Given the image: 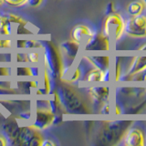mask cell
I'll use <instances>...</instances> for the list:
<instances>
[{"label":"cell","instance_id":"6","mask_svg":"<svg viewBox=\"0 0 146 146\" xmlns=\"http://www.w3.org/2000/svg\"><path fill=\"white\" fill-rule=\"evenodd\" d=\"M124 33L134 38H146V14L130 17L125 21Z\"/></svg>","mask_w":146,"mask_h":146},{"label":"cell","instance_id":"18","mask_svg":"<svg viewBox=\"0 0 146 146\" xmlns=\"http://www.w3.org/2000/svg\"><path fill=\"white\" fill-rule=\"evenodd\" d=\"M17 46L18 48H42L43 47L40 41L34 40V39L19 40V41H17Z\"/></svg>","mask_w":146,"mask_h":146},{"label":"cell","instance_id":"30","mask_svg":"<svg viewBox=\"0 0 146 146\" xmlns=\"http://www.w3.org/2000/svg\"><path fill=\"white\" fill-rule=\"evenodd\" d=\"M56 145V143L53 141L51 139H43L42 143H41V146H55Z\"/></svg>","mask_w":146,"mask_h":146},{"label":"cell","instance_id":"8","mask_svg":"<svg viewBox=\"0 0 146 146\" xmlns=\"http://www.w3.org/2000/svg\"><path fill=\"white\" fill-rule=\"evenodd\" d=\"M110 39L100 33H95L85 43L84 50L86 51H108L110 50Z\"/></svg>","mask_w":146,"mask_h":146},{"label":"cell","instance_id":"36","mask_svg":"<svg viewBox=\"0 0 146 146\" xmlns=\"http://www.w3.org/2000/svg\"><path fill=\"white\" fill-rule=\"evenodd\" d=\"M5 4V0H0V7H2Z\"/></svg>","mask_w":146,"mask_h":146},{"label":"cell","instance_id":"33","mask_svg":"<svg viewBox=\"0 0 146 146\" xmlns=\"http://www.w3.org/2000/svg\"><path fill=\"white\" fill-rule=\"evenodd\" d=\"M8 74V70L6 68H0V76H7Z\"/></svg>","mask_w":146,"mask_h":146},{"label":"cell","instance_id":"35","mask_svg":"<svg viewBox=\"0 0 146 146\" xmlns=\"http://www.w3.org/2000/svg\"><path fill=\"white\" fill-rule=\"evenodd\" d=\"M139 50H140V51H141V52L146 51V43L143 44V47H141V48H139Z\"/></svg>","mask_w":146,"mask_h":146},{"label":"cell","instance_id":"5","mask_svg":"<svg viewBox=\"0 0 146 146\" xmlns=\"http://www.w3.org/2000/svg\"><path fill=\"white\" fill-rule=\"evenodd\" d=\"M43 139L40 131L33 125H29L27 127H19L17 134L11 141V144L20 146H40Z\"/></svg>","mask_w":146,"mask_h":146},{"label":"cell","instance_id":"4","mask_svg":"<svg viewBox=\"0 0 146 146\" xmlns=\"http://www.w3.org/2000/svg\"><path fill=\"white\" fill-rule=\"evenodd\" d=\"M125 21L119 13L113 12L107 15L103 22L102 34L107 36L109 39L119 40L124 34Z\"/></svg>","mask_w":146,"mask_h":146},{"label":"cell","instance_id":"29","mask_svg":"<svg viewBox=\"0 0 146 146\" xmlns=\"http://www.w3.org/2000/svg\"><path fill=\"white\" fill-rule=\"evenodd\" d=\"M12 47V41L10 39H0V48H7Z\"/></svg>","mask_w":146,"mask_h":146},{"label":"cell","instance_id":"23","mask_svg":"<svg viewBox=\"0 0 146 146\" xmlns=\"http://www.w3.org/2000/svg\"><path fill=\"white\" fill-rule=\"evenodd\" d=\"M5 3H7L11 7H19L27 4V0H5Z\"/></svg>","mask_w":146,"mask_h":146},{"label":"cell","instance_id":"17","mask_svg":"<svg viewBox=\"0 0 146 146\" xmlns=\"http://www.w3.org/2000/svg\"><path fill=\"white\" fill-rule=\"evenodd\" d=\"M12 30L13 25L4 14L0 19V36H10L12 34Z\"/></svg>","mask_w":146,"mask_h":146},{"label":"cell","instance_id":"9","mask_svg":"<svg viewBox=\"0 0 146 146\" xmlns=\"http://www.w3.org/2000/svg\"><path fill=\"white\" fill-rule=\"evenodd\" d=\"M121 141L125 146H144L146 137L144 132L139 128L129 127Z\"/></svg>","mask_w":146,"mask_h":146},{"label":"cell","instance_id":"14","mask_svg":"<svg viewBox=\"0 0 146 146\" xmlns=\"http://www.w3.org/2000/svg\"><path fill=\"white\" fill-rule=\"evenodd\" d=\"M86 59L90 62L91 66L94 68H100L102 70H106L110 68V64H111V57L110 56H99V55H90L86 56Z\"/></svg>","mask_w":146,"mask_h":146},{"label":"cell","instance_id":"26","mask_svg":"<svg viewBox=\"0 0 146 146\" xmlns=\"http://www.w3.org/2000/svg\"><path fill=\"white\" fill-rule=\"evenodd\" d=\"M44 0H27V6H29L31 7H38L42 5Z\"/></svg>","mask_w":146,"mask_h":146},{"label":"cell","instance_id":"32","mask_svg":"<svg viewBox=\"0 0 146 146\" xmlns=\"http://www.w3.org/2000/svg\"><path fill=\"white\" fill-rule=\"evenodd\" d=\"M113 12H115L114 11V7H113V4L112 3H110L108 5V7H107V10H106V14L107 15H109V14H111Z\"/></svg>","mask_w":146,"mask_h":146},{"label":"cell","instance_id":"3","mask_svg":"<svg viewBox=\"0 0 146 146\" xmlns=\"http://www.w3.org/2000/svg\"><path fill=\"white\" fill-rule=\"evenodd\" d=\"M131 121H107L100 132V141L103 144L114 145L121 141L128 128L131 127Z\"/></svg>","mask_w":146,"mask_h":146},{"label":"cell","instance_id":"21","mask_svg":"<svg viewBox=\"0 0 146 146\" xmlns=\"http://www.w3.org/2000/svg\"><path fill=\"white\" fill-rule=\"evenodd\" d=\"M49 72L48 70H45L44 71V93L49 94L51 92V82H50Z\"/></svg>","mask_w":146,"mask_h":146},{"label":"cell","instance_id":"24","mask_svg":"<svg viewBox=\"0 0 146 146\" xmlns=\"http://www.w3.org/2000/svg\"><path fill=\"white\" fill-rule=\"evenodd\" d=\"M27 60L31 63H38L39 61V54L38 52H29L27 53Z\"/></svg>","mask_w":146,"mask_h":146},{"label":"cell","instance_id":"13","mask_svg":"<svg viewBox=\"0 0 146 146\" xmlns=\"http://www.w3.org/2000/svg\"><path fill=\"white\" fill-rule=\"evenodd\" d=\"M110 80V68L106 70H102L97 68H92L85 76V80L88 82H103Z\"/></svg>","mask_w":146,"mask_h":146},{"label":"cell","instance_id":"22","mask_svg":"<svg viewBox=\"0 0 146 146\" xmlns=\"http://www.w3.org/2000/svg\"><path fill=\"white\" fill-rule=\"evenodd\" d=\"M81 74H82V71L80 70V68L77 67L75 70H73V72L71 73V76L68 78V80L66 81V82H68V83H74V82L80 80Z\"/></svg>","mask_w":146,"mask_h":146},{"label":"cell","instance_id":"34","mask_svg":"<svg viewBox=\"0 0 146 146\" xmlns=\"http://www.w3.org/2000/svg\"><path fill=\"white\" fill-rule=\"evenodd\" d=\"M140 74H141V80L143 81V83L145 85V88H146V70L141 73H140Z\"/></svg>","mask_w":146,"mask_h":146},{"label":"cell","instance_id":"16","mask_svg":"<svg viewBox=\"0 0 146 146\" xmlns=\"http://www.w3.org/2000/svg\"><path fill=\"white\" fill-rule=\"evenodd\" d=\"M146 8V5L143 0H134L128 4L126 7L127 14L130 17H135L143 14Z\"/></svg>","mask_w":146,"mask_h":146},{"label":"cell","instance_id":"20","mask_svg":"<svg viewBox=\"0 0 146 146\" xmlns=\"http://www.w3.org/2000/svg\"><path fill=\"white\" fill-rule=\"evenodd\" d=\"M6 17L8 18V20L11 22L12 25H17V26H22V27H25L29 24V22L27 20H25L24 18L21 17L20 16H17L15 15V14H12V13H7L5 14Z\"/></svg>","mask_w":146,"mask_h":146},{"label":"cell","instance_id":"25","mask_svg":"<svg viewBox=\"0 0 146 146\" xmlns=\"http://www.w3.org/2000/svg\"><path fill=\"white\" fill-rule=\"evenodd\" d=\"M121 62L120 60H117L116 65H115V80L118 81L121 79Z\"/></svg>","mask_w":146,"mask_h":146},{"label":"cell","instance_id":"28","mask_svg":"<svg viewBox=\"0 0 146 146\" xmlns=\"http://www.w3.org/2000/svg\"><path fill=\"white\" fill-rule=\"evenodd\" d=\"M17 61L20 62V63H25V62H29L27 60V53H17Z\"/></svg>","mask_w":146,"mask_h":146},{"label":"cell","instance_id":"19","mask_svg":"<svg viewBox=\"0 0 146 146\" xmlns=\"http://www.w3.org/2000/svg\"><path fill=\"white\" fill-rule=\"evenodd\" d=\"M36 72H38V68H36L20 67L16 68L17 75L20 77H34L36 76Z\"/></svg>","mask_w":146,"mask_h":146},{"label":"cell","instance_id":"38","mask_svg":"<svg viewBox=\"0 0 146 146\" xmlns=\"http://www.w3.org/2000/svg\"><path fill=\"white\" fill-rule=\"evenodd\" d=\"M1 17H2V15H0V19H1Z\"/></svg>","mask_w":146,"mask_h":146},{"label":"cell","instance_id":"7","mask_svg":"<svg viewBox=\"0 0 146 146\" xmlns=\"http://www.w3.org/2000/svg\"><path fill=\"white\" fill-rule=\"evenodd\" d=\"M55 118H56V115L52 112L49 106L38 107L36 111L35 121L32 125L39 131L46 130L54 124Z\"/></svg>","mask_w":146,"mask_h":146},{"label":"cell","instance_id":"2","mask_svg":"<svg viewBox=\"0 0 146 146\" xmlns=\"http://www.w3.org/2000/svg\"><path fill=\"white\" fill-rule=\"evenodd\" d=\"M44 61L50 76H52L54 79H62L65 68L63 57L58 48L50 41H47L45 44Z\"/></svg>","mask_w":146,"mask_h":146},{"label":"cell","instance_id":"15","mask_svg":"<svg viewBox=\"0 0 146 146\" xmlns=\"http://www.w3.org/2000/svg\"><path fill=\"white\" fill-rule=\"evenodd\" d=\"M61 49L63 53L66 55V57L70 59H75L78 52H79V48H80V45L76 43L75 41L73 40H68L65 42L61 43Z\"/></svg>","mask_w":146,"mask_h":146},{"label":"cell","instance_id":"10","mask_svg":"<svg viewBox=\"0 0 146 146\" xmlns=\"http://www.w3.org/2000/svg\"><path fill=\"white\" fill-rule=\"evenodd\" d=\"M88 93L92 102L102 105L106 102H109L111 90L107 85H94L89 87Z\"/></svg>","mask_w":146,"mask_h":146},{"label":"cell","instance_id":"31","mask_svg":"<svg viewBox=\"0 0 146 146\" xmlns=\"http://www.w3.org/2000/svg\"><path fill=\"white\" fill-rule=\"evenodd\" d=\"M8 144V140L6 136L0 135V146H6Z\"/></svg>","mask_w":146,"mask_h":146},{"label":"cell","instance_id":"12","mask_svg":"<svg viewBox=\"0 0 146 146\" xmlns=\"http://www.w3.org/2000/svg\"><path fill=\"white\" fill-rule=\"evenodd\" d=\"M146 52V51H143ZM146 70V54H141L134 57L131 60V66L128 70L124 80H131L134 76L140 74Z\"/></svg>","mask_w":146,"mask_h":146},{"label":"cell","instance_id":"11","mask_svg":"<svg viewBox=\"0 0 146 146\" xmlns=\"http://www.w3.org/2000/svg\"><path fill=\"white\" fill-rule=\"evenodd\" d=\"M94 34L95 32L90 27L80 24L73 27L71 31V40L80 45L82 43H86Z\"/></svg>","mask_w":146,"mask_h":146},{"label":"cell","instance_id":"37","mask_svg":"<svg viewBox=\"0 0 146 146\" xmlns=\"http://www.w3.org/2000/svg\"><path fill=\"white\" fill-rule=\"evenodd\" d=\"M143 2H144V4L146 5V0H143Z\"/></svg>","mask_w":146,"mask_h":146},{"label":"cell","instance_id":"1","mask_svg":"<svg viewBox=\"0 0 146 146\" xmlns=\"http://www.w3.org/2000/svg\"><path fill=\"white\" fill-rule=\"evenodd\" d=\"M57 92L61 100L63 108L66 112L74 113H89L90 112V108L82 95L78 91L71 83L62 84L58 89Z\"/></svg>","mask_w":146,"mask_h":146},{"label":"cell","instance_id":"27","mask_svg":"<svg viewBox=\"0 0 146 146\" xmlns=\"http://www.w3.org/2000/svg\"><path fill=\"white\" fill-rule=\"evenodd\" d=\"M100 112L102 114H110L111 113V106H110L109 102H106L102 105Z\"/></svg>","mask_w":146,"mask_h":146}]
</instances>
